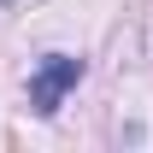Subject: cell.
Segmentation results:
<instances>
[{
    "mask_svg": "<svg viewBox=\"0 0 153 153\" xmlns=\"http://www.w3.org/2000/svg\"><path fill=\"white\" fill-rule=\"evenodd\" d=\"M76 82H82V59H76V53H47L36 65V76H30V112H36V118H53L59 100L71 94Z\"/></svg>",
    "mask_w": 153,
    "mask_h": 153,
    "instance_id": "1",
    "label": "cell"
}]
</instances>
